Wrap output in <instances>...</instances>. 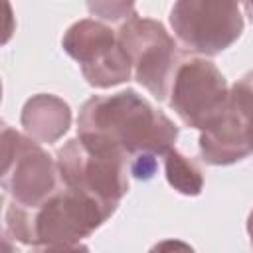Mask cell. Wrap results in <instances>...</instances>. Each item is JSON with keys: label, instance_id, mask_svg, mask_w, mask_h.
Masks as SVG:
<instances>
[{"label": "cell", "instance_id": "52a82bcc", "mask_svg": "<svg viewBox=\"0 0 253 253\" xmlns=\"http://www.w3.org/2000/svg\"><path fill=\"white\" fill-rule=\"evenodd\" d=\"M170 26L190 51L217 55L241 36L243 14L231 0H180L170 10Z\"/></svg>", "mask_w": 253, "mask_h": 253}, {"label": "cell", "instance_id": "ba28073f", "mask_svg": "<svg viewBox=\"0 0 253 253\" xmlns=\"http://www.w3.org/2000/svg\"><path fill=\"white\" fill-rule=\"evenodd\" d=\"M170 107L186 126H210L229 107L223 73L206 57H186L172 81Z\"/></svg>", "mask_w": 253, "mask_h": 253}, {"label": "cell", "instance_id": "9a60e30c", "mask_svg": "<svg viewBox=\"0 0 253 253\" xmlns=\"http://www.w3.org/2000/svg\"><path fill=\"white\" fill-rule=\"evenodd\" d=\"M148 253H196L194 247L180 239H162L150 247Z\"/></svg>", "mask_w": 253, "mask_h": 253}, {"label": "cell", "instance_id": "30bf717a", "mask_svg": "<svg viewBox=\"0 0 253 253\" xmlns=\"http://www.w3.org/2000/svg\"><path fill=\"white\" fill-rule=\"evenodd\" d=\"M20 123L30 138L40 144H51L67 132L71 125V109L57 95L38 93L26 101Z\"/></svg>", "mask_w": 253, "mask_h": 253}, {"label": "cell", "instance_id": "8992f818", "mask_svg": "<svg viewBox=\"0 0 253 253\" xmlns=\"http://www.w3.org/2000/svg\"><path fill=\"white\" fill-rule=\"evenodd\" d=\"M61 45L65 53L79 63L81 73L91 87L107 89L132 77V63L123 49L117 32L95 18H83L71 24Z\"/></svg>", "mask_w": 253, "mask_h": 253}, {"label": "cell", "instance_id": "5b68a950", "mask_svg": "<svg viewBox=\"0 0 253 253\" xmlns=\"http://www.w3.org/2000/svg\"><path fill=\"white\" fill-rule=\"evenodd\" d=\"M2 188L26 208H40L61 188L57 162L40 142L8 125L2 126Z\"/></svg>", "mask_w": 253, "mask_h": 253}, {"label": "cell", "instance_id": "3957f363", "mask_svg": "<svg viewBox=\"0 0 253 253\" xmlns=\"http://www.w3.org/2000/svg\"><path fill=\"white\" fill-rule=\"evenodd\" d=\"M55 162L63 186L91 196L113 213L128 192V158L99 138L77 134L57 150Z\"/></svg>", "mask_w": 253, "mask_h": 253}, {"label": "cell", "instance_id": "6da1fadb", "mask_svg": "<svg viewBox=\"0 0 253 253\" xmlns=\"http://www.w3.org/2000/svg\"><path fill=\"white\" fill-rule=\"evenodd\" d=\"M77 134L115 146L130 162L140 154L164 156L174 148L178 126L134 89H125L87 99L77 117Z\"/></svg>", "mask_w": 253, "mask_h": 253}, {"label": "cell", "instance_id": "2e32d148", "mask_svg": "<svg viewBox=\"0 0 253 253\" xmlns=\"http://www.w3.org/2000/svg\"><path fill=\"white\" fill-rule=\"evenodd\" d=\"M30 253H89V249L81 243L77 245H38V247H32Z\"/></svg>", "mask_w": 253, "mask_h": 253}, {"label": "cell", "instance_id": "e0dca14e", "mask_svg": "<svg viewBox=\"0 0 253 253\" xmlns=\"http://www.w3.org/2000/svg\"><path fill=\"white\" fill-rule=\"evenodd\" d=\"M247 233H249V243H251V249H253V210L247 217Z\"/></svg>", "mask_w": 253, "mask_h": 253}, {"label": "cell", "instance_id": "5bb4252c", "mask_svg": "<svg viewBox=\"0 0 253 253\" xmlns=\"http://www.w3.org/2000/svg\"><path fill=\"white\" fill-rule=\"evenodd\" d=\"M156 158L158 156H152V154H140V156H134L130 162H128V172L136 178V180H150L156 172Z\"/></svg>", "mask_w": 253, "mask_h": 253}, {"label": "cell", "instance_id": "7a4b0ae2", "mask_svg": "<svg viewBox=\"0 0 253 253\" xmlns=\"http://www.w3.org/2000/svg\"><path fill=\"white\" fill-rule=\"evenodd\" d=\"M113 215L91 196L61 188L40 208H26L12 202L6 210V233L20 243L38 245H77Z\"/></svg>", "mask_w": 253, "mask_h": 253}, {"label": "cell", "instance_id": "d6986e66", "mask_svg": "<svg viewBox=\"0 0 253 253\" xmlns=\"http://www.w3.org/2000/svg\"><path fill=\"white\" fill-rule=\"evenodd\" d=\"M243 10L247 12V16H249V20L253 22V2H245V4H243Z\"/></svg>", "mask_w": 253, "mask_h": 253}, {"label": "cell", "instance_id": "8fae6325", "mask_svg": "<svg viewBox=\"0 0 253 253\" xmlns=\"http://www.w3.org/2000/svg\"><path fill=\"white\" fill-rule=\"evenodd\" d=\"M164 172H166L168 184L178 194L198 196L204 188V176L198 170V166L176 148H170L164 154Z\"/></svg>", "mask_w": 253, "mask_h": 253}, {"label": "cell", "instance_id": "9c48e42d", "mask_svg": "<svg viewBox=\"0 0 253 253\" xmlns=\"http://www.w3.org/2000/svg\"><path fill=\"white\" fill-rule=\"evenodd\" d=\"M253 152V123L231 103L219 119L200 130V154L213 166H229Z\"/></svg>", "mask_w": 253, "mask_h": 253}, {"label": "cell", "instance_id": "4fadbf2b", "mask_svg": "<svg viewBox=\"0 0 253 253\" xmlns=\"http://www.w3.org/2000/svg\"><path fill=\"white\" fill-rule=\"evenodd\" d=\"M229 103L253 123V71L233 83L229 89Z\"/></svg>", "mask_w": 253, "mask_h": 253}, {"label": "cell", "instance_id": "7c38bea8", "mask_svg": "<svg viewBox=\"0 0 253 253\" xmlns=\"http://www.w3.org/2000/svg\"><path fill=\"white\" fill-rule=\"evenodd\" d=\"M87 10L91 12V16H95V20H99L107 26L109 24L123 26L125 22L138 16L136 6L132 2H89Z\"/></svg>", "mask_w": 253, "mask_h": 253}, {"label": "cell", "instance_id": "277c9868", "mask_svg": "<svg viewBox=\"0 0 253 253\" xmlns=\"http://www.w3.org/2000/svg\"><path fill=\"white\" fill-rule=\"evenodd\" d=\"M119 42L132 63L134 79L158 101L170 95L178 67L186 59L166 28L152 20L134 16L117 30Z\"/></svg>", "mask_w": 253, "mask_h": 253}, {"label": "cell", "instance_id": "ac0fdd59", "mask_svg": "<svg viewBox=\"0 0 253 253\" xmlns=\"http://www.w3.org/2000/svg\"><path fill=\"white\" fill-rule=\"evenodd\" d=\"M4 253H14L12 251V245H10V235L4 231Z\"/></svg>", "mask_w": 253, "mask_h": 253}]
</instances>
